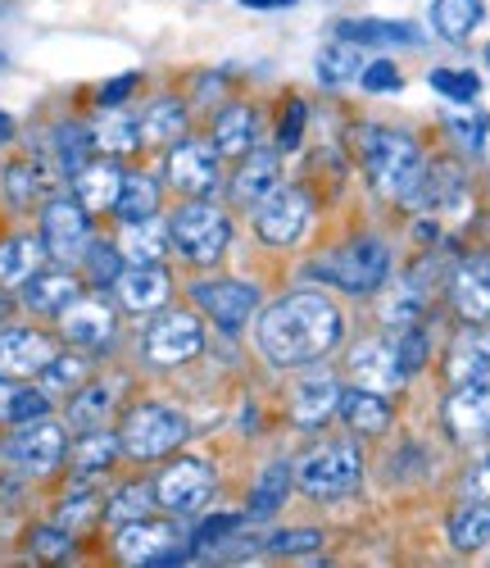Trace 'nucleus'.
I'll return each instance as SVG.
<instances>
[{"label":"nucleus","instance_id":"52","mask_svg":"<svg viewBox=\"0 0 490 568\" xmlns=\"http://www.w3.org/2000/svg\"><path fill=\"white\" fill-rule=\"evenodd\" d=\"M359 82H364V91H372V97H381V91H400V69L390 64V60H372V64H364V73H359Z\"/></svg>","mask_w":490,"mask_h":568},{"label":"nucleus","instance_id":"2","mask_svg":"<svg viewBox=\"0 0 490 568\" xmlns=\"http://www.w3.org/2000/svg\"><path fill=\"white\" fill-rule=\"evenodd\" d=\"M359 160H364V173H368L372 192L381 201H396V205H409L414 192L422 186V178H427L422 146L409 132H396V128H368L364 146H359Z\"/></svg>","mask_w":490,"mask_h":568},{"label":"nucleus","instance_id":"36","mask_svg":"<svg viewBox=\"0 0 490 568\" xmlns=\"http://www.w3.org/2000/svg\"><path fill=\"white\" fill-rule=\"evenodd\" d=\"M314 73L323 87H346L364 73V55H359V45L355 41H327L318 60H314Z\"/></svg>","mask_w":490,"mask_h":568},{"label":"nucleus","instance_id":"56","mask_svg":"<svg viewBox=\"0 0 490 568\" xmlns=\"http://www.w3.org/2000/svg\"><path fill=\"white\" fill-rule=\"evenodd\" d=\"M136 87V73H123V78H114V82H105V91H101V105H119L127 91Z\"/></svg>","mask_w":490,"mask_h":568},{"label":"nucleus","instance_id":"38","mask_svg":"<svg viewBox=\"0 0 490 568\" xmlns=\"http://www.w3.org/2000/svg\"><path fill=\"white\" fill-rule=\"evenodd\" d=\"M155 210H160V182H155L151 173H123L114 214H119L123 223H132V219H151Z\"/></svg>","mask_w":490,"mask_h":568},{"label":"nucleus","instance_id":"54","mask_svg":"<svg viewBox=\"0 0 490 568\" xmlns=\"http://www.w3.org/2000/svg\"><path fill=\"white\" fill-rule=\"evenodd\" d=\"M305 101H290L286 105V119H282V136H277V146L282 151H296L300 146V132H305Z\"/></svg>","mask_w":490,"mask_h":568},{"label":"nucleus","instance_id":"26","mask_svg":"<svg viewBox=\"0 0 490 568\" xmlns=\"http://www.w3.org/2000/svg\"><path fill=\"white\" fill-rule=\"evenodd\" d=\"M277 182H282V160H277V151H251V155H241V169H236V178H232V201L255 210Z\"/></svg>","mask_w":490,"mask_h":568},{"label":"nucleus","instance_id":"10","mask_svg":"<svg viewBox=\"0 0 490 568\" xmlns=\"http://www.w3.org/2000/svg\"><path fill=\"white\" fill-rule=\"evenodd\" d=\"M205 351V323L195 318L191 310H169L151 323L145 333V359L160 364V368H173V364H186Z\"/></svg>","mask_w":490,"mask_h":568},{"label":"nucleus","instance_id":"29","mask_svg":"<svg viewBox=\"0 0 490 568\" xmlns=\"http://www.w3.org/2000/svg\"><path fill=\"white\" fill-rule=\"evenodd\" d=\"M41 260H45L41 236H6L0 242V292H19L41 268Z\"/></svg>","mask_w":490,"mask_h":568},{"label":"nucleus","instance_id":"49","mask_svg":"<svg viewBox=\"0 0 490 568\" xmlns=\"http://www.w3.org/2000/svg\"><path fill=\"white\" fill-rule=\"evenodd\" d=\"M32 555H37V559L60 564V559H69V555H73V537H69L64 528H55V524H41V528L32 532Z\"/></svg>","mask_w":490,"mask_h":568},{"label":"nucleus","instance_id":"5","mask_svg":"<svg viewBox=\"0 0 490 568\" xmlns=\"http://www.w3.org/2000/svg\"><path fill=\"white\" fill-rule=\"evenodd\" d=\"M186 437H191V423L177 409H169V405H136V409H127L123 433H119L123 455L136 459V464L169 459Z\"/></svg>","mask_w":490,"mask_h":568},{"label":"nucleus","instance_id":"42","mask_svg":"<svg viewBox=\"0 0 490 568\" xmlns=\"http://www.w3.org/2000/svg\"><path fill=\"white\" fill-rule=\"evenodd\" d=\"M286 491H290V468H286V464H268L264 478H259V487H255L251 514H255V518H273V514L286 505Z\"/></svg>","mask_w":490,"mask_h":568},{"label":"nucleus","instance_id":"11","mask_svg":"<svg viewBox=\"0 0 490 568\" xmlns=\"http://www.w3.org/2000/svg\"><path fill=\"white\" fill-rule=\"evenodd\" d=\"M41 246L55 264H78L91 246V214L78 201L55 196L41 210Z\"/></svg>","mask_w":490,"mask_h":568},{"label":"nucleus","instance_id":"40","mask_svg":"<svg viewBox=\"0 0 490 568\" xmlns=\"http://www.w3.org/2000/svg\"><path fill=\"white\" fill-rule=\"evenodd\" d=\"M37 377H41V392L51 396V400L55 396H73L86 383V377H91V359H82V355H55Z\"/></svg>","mask_w":490,"mask_h":568},{"label":"nucleus","instance_id":"23","mask_svg":"<svg viewBox=\"0 0 490 568\" xmlns=\"http://www.w3.org/2000/svg\"><path fill=\"white\" fill-rule=\"evenodd\" d=\"M119 186H123V169L114 160H86L78 173H73V196L86 214H101V210H114L119 201Z\"/></svg>","mask_w":490,"mask_h":568},{"label":"nucleus","instance_id":"27","mask_svg":"<svg viewBox=\"0 0 490 568\" xmlns=\"http://www.w3.org/2000/svg\"><path fill=\"white\" fill-rule=\"evenodd\" d=\"M336 418L346 423L350 433H364V437H381V433L390 428V400H386L381 392H364V387H350V392H340Z\"/></svg>","mask_w":490,"mask_h":568},{"label":"nucleus","instance_id":"37","mask_svg":"<svg viewBox=\"0 0 490 568\" xmlns=\"http://www.w3.org/2000/svg\"><path fill=\"white\" fill-rule=\"evenodd\" d=\"M119 455H123V442H119V433H105V428L82 433V442H78V446H69V459H73V468H78V478H91V473H105Z\"/></svg>","mask_w":490,"mask_h":568},{"label":"nucleus","instance_id":"13","mask_svg":"<svg viewBox=\"0 0 490 568\" xmlns=\"http://www.w3.org/2000/svg\"><path fill=\"white\" fill-rule=\"evenodd\" d=\"M191 301L201 305L227 337H236L245 323L255 318V305H259V292L251 287V282H195L191 287Z\"/></svg>","mask_w":490,"mask_h":568},{"label":"nucleus","instance_id":"16","mask_svg":"<svg viewBox=\"0 0 490 568\" xmlns=\"http://www.w3.org/2000/svg\"><path fill=\"white\" fill-rule=\"evenodd\" d=\"M123 373H105V377H86V383L69 396V428L78 433H95L119 414L123 400Z\"/></svg>","mask_w":490,"mask_h":568},{"label":"nucleus","instance_id":"14","mask_svg":"<svg viewBox=\"0 0 490 568\" xmlns=\"http://www.w3.org/2000/svg\"><path fill=\"white\" fill-rule=\"evenodd\" d=\"M446 428L463 446L490 437V373L472 377V383H455V392L446 400Z\"/></svg>","mask_w":490,"mask_h":568},{"label":"nucleus","instance_id":"53","mask_svg":"<svg viewBox=\"0 0 490 568\" xmlns=\"http://www.w3.org/2000/svg\"><path fill=\"white\" fill-rule=\"evenodd\" d=\"M236 528H241V518H236V514H214V518H205V524H201V532H195V546H201V550H210L214 541L232 537Z\"/></svg>","mask_w":490,"mask_h":568},{"label":"nucleus","instance_id":"39","mask_svg":"<svg viewBox=\"0 0 490 568\" xmlns=\"http://www.w3.org/2000/svg\"><path fill=\"white\" fill-rule=\"evenodd\" d=\"M91 146L101 155H132L141 146V123L127 114H110L91 128Z\"/></svg>","mask_w":490,"mask_h":568},{"label":"nucleus","instance_id":"58","mask_svg":"<svg viewBox=\"0 0 490 568\" xmlns=\"http://www.w3.org/2000/svg\"><path fill=\"white\" fill-rule=\"evenodd\" d=\"M241 6H251V10H282V6H290V0H241Z\"/></svg>","mask_w":490,"mask_h":568},{"label":"nucleus","instance_id":"1","mask_svg":"<svg viewBox=\"0 0 490 568\" xmlns=\"http://www.w3.org/2000/svg\"><path fill=\"white\" fill-rule=\"evenodd\" d=\"M255 342L273 368H300V364H314V359L336 351L340 314L318 292H290L259 314Z\"/></svg>","mask_w":490,"mask_h":568},{"label":"nucleus","instance_id":"28","mask_svg":"<svg viewBox=\"0 0 490 568\" xmlns=\"http://www.w3.org/2000/svg\"><path fill=\"white\" fill-rule=\"evenodd\" d=\"M481 373H490V327L468 323L450 346V383H472Z\"/></svg>","mask_w":490,"mask_h":568},{"label":"nucleus","instance_id":"22","mask_svg":"<svg viewBox=\"0 0 490 568\" xmlns=\"http://www.w3.org/2000/svg\"><path fill=\"white\" fill-rule=\"evenodd\" d=\"M405 373H400V359H396V346L386 342H364L350 351V387H364V392H390L400 387Z\"/></svg>","mask_w":490,"mask_h":568},{"label":"nucleus","instance_id":"19","mask_svg":"<svg viewBox=\"0 0 490 568\" xmlns=\"http://www.w3.org/2000/svg\"><path fill=\"white\" fill-rule=\"evenodd\" d=\"M60 333H64V342H73V346H82V351H101V346L114 342L119 318H114V310H110L105 301H82V296H78V301L60 314Z\"/></svg>","mask_w":490,"mask_h":568},{"label":"nucleus","instance_id":"60","mask_svg":"<svg viewBox=\"0 0 490 568\" xmlns=\"http://www.w3.org/2000/svg\"><path fill=\"white\" fill-rule=\"evenodd\" d=\"M0 69H6V55H0Z\"/></svg>","mask_w":490,"mask_h":568},{"label":"nucleus","instance_id":"61","mask_svg":"<svg viewBox=\"0 0 490 568\" xmlns=\"http://www.w3.org/2000/svg\"><path fill=\"white\" fill-rule=\"evenodd\" d=\"M486 60H490V45H486Z\"/></svg>","mask_w":490,"mask_h":568},{"label":"nucleus","instance_id":"57","mask_svg":"<svg viewBox=\"0 0 490 568\" xmlns=\"http://www.w3.org/2000/svg\"><path fill=\"white\" fill-rule=\"evenodd\" d=\"M14 383H10V377L6 373H0V423H10V400H14Z\"/></svg>","mask_w":490,"mask_h":568},{"label":"nucleus","instance_id":"51","mask_svg":"<svg viewBox=\"0 0 490 568\" xmlns=\"http://www.w3.org/2000/svg\"><path fill=\"white\" fill-rule=\"evenodd\" d=\"M323 546V537L314 532V528H300V532H277V537H268L264 541V550H273V555H314Z\"/></svg>","mask_w":490,"mask_h":568},{"label":"nucleus","instance_id":"21","mask_svg":"<svg viewBox=\"0 0 490 568\" xmlns=\"http://www.w3.org/2000/svg\"><path fill=\"white\" fill-rule=\"evenodd\" d=\"M19 292H23V305H28L32 314H51V318H60V314L82 296V277L69 273V268H37Z\"/></svg>","mask_w":490,"mask_h":568},{"label":"nucleus","instance_id":"48","mask_svg":"<svg viewBox=\"0 0 490 568\" xmlns=\"http://www.w3.org/2000/svg\"><path fill=\"white\" fill-rule=\"evenodd\" d=\"M431 87L440 91V97H450V101H459V105H468V101H477V91H481V78L477 73H455V69H436L431 73Z\"/></svg>","mask_w":490,"mask_h":568},{"label":"nucleus","instance_id":"45","mask_svg":"<svg viewBox=\"0 0 490 568\" xmlns=\"http://www.w3.org/2000/svg\"><path fill=\"white\" fill-rule=\"evenodd\" d=\"M55 146H60V169L64 173H78L86 160H91V128H82V123H64L60 132H55Z\"/></svg>","mask_w":490,"mask_h":568},{"label":"nucleus","instance_id":"50","mask_svg":"<svg viewBox=\"0 0 490 568\" xmlns=\"http://www.w3.org/2000/svg\"><path fill=\"white\" fill-rule=\"evenodd\" d=\"M51 414V396H45L41 387H19L14 400H10V423L19 428V423H32V418H45Z\"/></svg>","mask_w":490,"mask_h":568},{"label":"nucleus","instance_id":"17","mask_svg":"<svg viewBox=\"0 0 490 568\" xmlns=\"http://www.w3.org/2000/svg\"><path fill=\"white\" fill-rule=\"evenodd\" d=\"M55 355L60 346L37 327H6L0 333V373L6 377H37Z\"/></svg>","mask_w":490,"mask_h":568},{"label":"nucleus","instance_id":"30","mask_svg":"<svg viewBox=\"0 0 490 568\" xmlns=\"http://www.w3.org/2000/svg\"><path fill=\"white\" fill-rule=\"evenodd\" d=\"M119 251H123L127 264H164V255H169V223H160L155 214L123 223V246Z\"/></svg>","mask_w":490,"mask_h":568},{"label":"nucleus","instance_id":"55","mask_svg":"<svg viewBox=\"0 0 490 568\" xmlns=\"http://www.w3.org/2000/svg\"><path fill=\"white\" fill-rule=\"evenodd\" d=\"M463 496L468 500H490V459H481L468 478H463Z\"/></svg>","mask_w":490,"mask_h":568},{"label":"nucleus","instance_id":"8","mask_svg":"<svg viewBox=\"0 0 490 568\" xmlns=\"http://www.w3.org/2000/svg\"><path fill=\"white\" fill-rule=\"evenodd\" d=\"M114 550H119L123 564H155V568H164V564H186V555H191V550L182 546L177 524H155L151 514L123 524L119 537H114Z\"/></svg>","mask_w":490,"mask_h":568},{"label":"nucleus","instance_id":"35","mask_svg":"<svg viewBox=\"0 0 490 568\" xmlns=\"http://www.w3.org/2000/svg\"><path fill=\"white\" fill-rule=\"evenodd\" d=\"M450 546L463 555L490 546V505L486 500H468L450 514Z\"/></svg>","mask_w":490,"mask_h":568},{"label":"nucleus","instance_id":"44","mask_svg":"<svg viewBox=\"0 0 490 568\" xmlns=\"http://www.w3.org/2000/svg\"><path fill=\"white\" fill-rule=\"evenodd\" d=\"M101 496H95V491H73L64 505H60V514H55V528H64L69 537H78L82 528H91L95 524V518H101Z\"/></svg>","mask_w":490,"mask_h":568},{"label":"nucleus","instance_id":"25","mask_svg":"<svg viewBox=\"0 0 490 568\" xmlns=\"http://www.w3.org/2000/svg\"><path fill=\"white\" fill-rule=\"evenodd\" d=\"M336 405H340V387L327 373L300 377V387L290 392V418H296L300 428H323V423L336 414Z\"/></svg>","mask_w":490,"mask_h":568},{"label":"nucleus","instance_id":"6","mask_svg":"<svg viewBox=\"0 0 490 568\" xmlns=\"http://www.w3.org/2000/svg\"><path fill=\"white\" fill-rule=\"evenodd\" d=\"M169 242H173L191 264L210 268V264L223 260V251H227V242H232V219H227L218 205H210V201H186V205L169 219Z\"/></svg>","mask_w":490,"mask_h":568},{"label":"nucleus","instance_id":"46","mask_svg":"<svg viewBox=\"0 0 490 568\" xmlns=\"http://www.w3.org/2000/svg\"><path fill=\"white\" fill-rule=\"evenodd\" d=\"M390 346H396V359H400L405 377H414L427 364V355H431V337H427V327H418V323L400 327V342H390Z\"/></svg>","mask_w":490,"mask_h":568},{"label":"nucleus","instance_id":"31","mask_svg":"<svg viewBox=\"0 0 490 568\" xmlns=\"http://www.w3.org/2000/svg\"><path fill=\"white\" fill-rule=\"evenodd\" d=\"M136 123H141V141H145V146H177V141L186 136V128H191L186 105L177 97H160Z\"/></svg>","mask_w":490,"mask_h":568},{"label":"nucleus","instance_id":"41","mask_svg":"<svg viewBox=\"0 0 490 568\" xmlns=\"http://www.w3.org/2000/svg\"><path fill=\"white\" fill-rule=\"evenodd\" d=\"M422 310H427V292H422L418 277H409V282H396V287H390V296L381 305V318L390 327H409V323L422 318Z\"/></svg>","mask_w":490,"mask_h":568},{"label":"nucleus","instance_id":"34","mask_svg":"<svg viewBox=\"0 0 490 568\" xmlns=\"http://www.w3.org/2000/svg\"><path fill=\"white\" fill-rule=\"evenodd\" d=\"M51 186H55V173L45 169L41 160H14V164L6 169V196H10L19 210L37 205L41 196H51Z\"/></svg>","mask_w":490,"mask_h":568},{"label":"nucleus","instance_id":"59","mask_svg":"<svg viewBox=\"0 0 490 568\" xmlns=\"http://www.w3.org/2000/svg\"><path fill=\"white\" fill-rule=\"evenodd\" d=\"M14 136V119L6 114V110H0V146H6V141Z\"/></svg>","mask_w":490,"mask_h":568},{"label":"nucleus","instance_id":"33","mask_svg":"<svg viewBox=\"0 0 490 568\" xmlns=\"http://www.w3.org/2000/svg\"><path fill=\"white\" fill-rule=\"evenodd\" d=\"M486 19V0H431V28L446 41H468Z\"/></svg>","mask_w":490,"mask_h":568},{"label":"nucleus","instance_id":"15","mask_svg":"<svg viewBox=\"0 0 490 568\" xmlns=\"http://www.w3.org/2000/svg\"><path fill=\"white\" fill-rule=\"evenodd\" d=\"M169 182L186 196H210L218 186V151L214 141H177L169 146Z\"/></svg>","mask_w":490,"mask_h":568},{"label":"nucleus","instance_id":"18","mask_svg":"<svg viewBox=\"0 0 490 568\" xmlns=\"http://www.w3.org/2000/svg\"><path fill=\"white\" fill-rule=\"evenodd\" d=\"M450 301L463 323H486L490 318V255H468L455 264L450 277Z\"/></svg>","mask_w":490,"mask_h":568},{"label":"nucleus","instance_id":"43","mask_svg":"<svg viewBox=\"0 0 490 568\" xmlns=\"http://www.w3.org/2000/svg\"><path fill=\"white\" fill-rule=\"evenodd\" d=\"M160 500H155V483L145 487V483H132V487H123L114 500H110V509H105V518L114 528H123V524H132V518H145Z\"/></svg>","mask_w":490,"mask_h":568},{"label":"nucleus","instance_id":"24","mask_svg":"<svg viewBox=\"0 0 490 568\" xmlns=\"http://www.w3.org/2000/svg\"><path fill=\"white\" fill-rule=\"evenodd\" d=\"M214 151L223 155V160H241V155H251L255 151V141H259V114H255V105H241V101H232L218 119H214Z\"/></svg>","mask_w":490,"mask_h":568},{"label":"nucleus","instance_id":"32","mask_svg":"<svg viewBox=\"0 0 490 568\" xmlns=\"http://www.w3.org/2000/svg\"><path fill=\"white\" fill-rule=\"evenodd\" d=\"M340 41H355L359 51L364 45H418L422 41V28L414 23H390V19H350L336 28Z\"/></svg>","mask_w":490,"mask_h":568},{"label":"nucleus","instance_id":"7","mask_svg":"<svg viewBox=\"0 0 490 568\" xmlns=\"http://www.w3.org/2000/svg\"><path fill=\"white\" fill-rule=\"evenodd\" d=\"M314 219V205L309 196L300 192V186H273V192L255 205V232H259V242L264 246H296L305 227Z\"/></svg>","mask_w":490,"mask_h":568},{"label":"nucleus","instance_id":"4","mask_svg":"<svg viewBox=\"0 0 490 568\" xmlns=\"http://www.w3.org/2000/svg\"><path fill=\"white\" fill-rule=\"evenodd\" d=\"M359 483H364V455L355 442L318 446L296 464V487L314 500H340L359 491Z\"/></svg>","mask_w":490,"mask_h":568},{"label":"nucleus","instance_id":"3","mask_svg":"<svg viewBox=\"0 0 490 568\" xmlns=\"http://www.w3.org/2000/svg\"><path fill=\"white\" fill-rule=\"evenodd\" d=\"M309 277L331 282L336 292H350V296H372L377 287L390 282V246L381 236H355V242L336 246L327 260L309 264Z\"/></svg>","mask_w":490,"mask_h":568},{"label":"nucleus","instance_id":"20","mask_svg":"<svg viewBox=\"0 0 490 568\" xmlns=\"http://www.w3.org/2000/svg\"><path fill=\"white\" fill-rule=\"evenodd\" d=\"M114 292H119V305L132 310V314H155L160 305H169V292L173 282L160 264H127L119 277H114Z\"/></svg>","mask_w":490,"mask_h":568},{"label":"nucleus","instance_id":"47","mask_svg":"<svg viewBox=\"0 0 490 568\" xmlns=\"http://www.w3.org/2000/svg\"><path fill=\"white\" fill-rule=\"evenodd\" d=\"M82 260H86V277L95 282V287H114V277L123 273V251L105 246V242H91Z\"/></svg>","mask_w":490,"mask_h":568},{"label":"nucleus","instance_id":"12","mask_svg":"<svg viewBox=\"0 0 490 568\" xmlns=\"http://www.w3.org/2000/svg\"><path fill=\"white\" fill-rule=\"evenodd\" d=\"M214 496V468L205 459H173L155 478V500L173 514H195Z\"/></svg>","mask_w":490,"mask_h":568},{"label":"nucleus","instance_id":"9","mask_svg":"<svg viewBox=\"0 0 490 568\" xmlns=\"http://www.w3.org/2000/svg\"><path fill=\"white\" fill-rule=\"evenodd\" d=\"M6 455L23 473H37V478H45V473H55L69 459V433L60 428V423H51V418L19 423L14 437L6 442Z\"/></svg>","mask_w":490,"mask_h":568}]
</instances>
